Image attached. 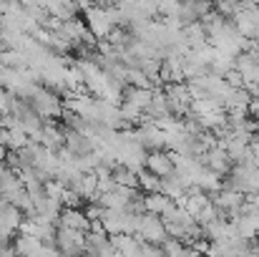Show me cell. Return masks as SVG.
I'll use <instances>...</instances> for the list:
<instances>
[{"label": "cell", "instance_id": "obj_1", "mask_svg": "<svg viewBox=\"0 0 259 257\" xmlns=\"http://www.w3.org/2000/svg\"><path fill=\"white\" fill-rule=\"evenodd\" d=\"M28 103H30V108L40 116V119H56V116H61L63 114V101H61V96H58V91H53V88H43V86H35V91L25 98Z\"/></svg>", "mask_w": 259, "mask_h": 257}, {"label": "cell", "instance_id": "obj_2", "mask_svg": "<svg viewBox=\"0 0 259 257\" xmlns=\"http://www.w3.org/2000/svg\"><path fill=\"white\" fill-rule=\"evenodd\" d=\"M136 237H139L144 245H154V247H159V245L169 237V232H166L161 217L144 212V214L139 217V225H136Z\"/></svg>", "mask_w": 259, "mask_h": 257}, {"label": "cell", "instance_id": "obj_3", "mask_svg": "<svg viewBox=\"0 0 259 257\" xmlns=\"http://www.w3.org/2000/svg\"><path fill=\"white\" fill-rule=\"evenodd\" d=\"M53 245H56V250L61 252V257H83L86 255V232L58 227Z\"/></svg>", "mask_w": 259, "mask_h": 257}, {"label": "cell", "instance_id": "obj_4", "mask_svg": "<svg viewBox=\"0 0 259 257\" xmlns=\"http://www.w3.org/2000/svg\"><path fill=\"white\" fill-rule=\"evenodd\" d=\"M144 167L156 174L159 179H166L174 174V154L171 152H164V149H151L146 157H144Z\"/></svg>", "mask_w": 259, "mask_h": 257}, {"label": "cell", "instance_id": "obj_5", "mask_svg": "<svg viewBox=\"0 0 259 257\" xmlns=\"http://www.w3.org/2000/svg\"><path fill=\"white\" fill-rule=\"evenodd\" d=\"M88 217L78 209V207H63L58 214V225L56 227H66V230H78V232H88Z\"/></svg>", "mask_w": 259, "mask_h": 257}, {"label": "cell", "instance_id": "obj_6", "mask_svg": "<svg viewBox=\"0 0 259 257\" xmlns=\"http://www.w3.org/2000/svg\"><path fill=\"white\" fill-rule=\"evenodd\" d=\"M63 141H66V131L63 129H58V126H53V124H46L43 129H40V134H38V144H43L48 152H61L63 149Z\"/></svg>", "mask_w": 259, "mask_h": 257}, {"label": "cell", "instance_id": "obj_7", "mask_svg": "<svg viewBox=\"0 0 259 257\" xmlns=\"http://www.w3.org/2000/svg\"><path fill=\"white\" fill-rule=\"evenodd\" d=\"M171 202L174 199H169L164 192H151V194H146V197H144V212L161 217V214L169 209V204H171Z\"/></svg>", "mask_w": 259, "mask_h": 257}, {"label": "cell", "instance_id": "obj_8", "mask_svg": "<svg viewBox=\"0 0 259 257\" xmlns=\"http://www.w3.org/2000/svg\"><path fill=\"white\" fill-rule=\"evenodd\" d=\"M136 179H139V189H144L146 194L161 192V179H159L156 174H151L149 169H139L136 171Z\"/></svg>", "mask_w": 259, "mask_h": 257}, {"label": "cell", "instance_id": "obj_9", "mask_svg": "<svg viewBox=\"0 0 259 257\" xmlns=\"http://www.w3.org/2000/svg\"><path fill=\"white\" fill-rule=\"evenodd\" d=\"M247 108H249V116L254 119V124H259V96L249 101V106H247Z\"/></svg>", "mask_w": 259, "mask_h": 257}]
</instances>
